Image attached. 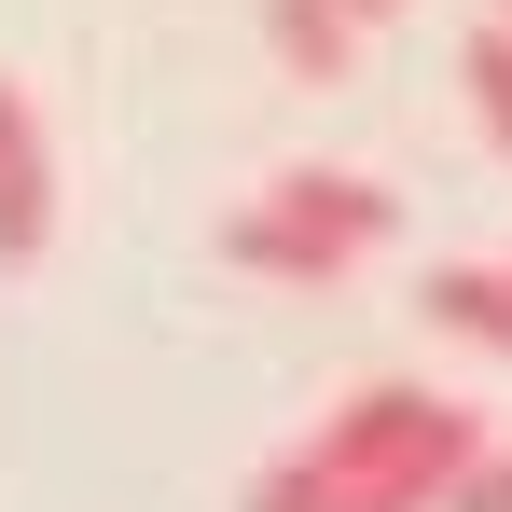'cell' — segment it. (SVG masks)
Instances as JSON below:
<instances>
[{
  "mask_svg": "<svg viewBox=\"0 0 512 512\" xmlns=\"http://www.w3.org/2000/svg\"><path fill=\"white\" fill-rule=\"evenodd\" d=\"M499 28H512V0H499Z\"/></svg>",
  "mask_w": 512,
  "mask_h": 512,
  "instance_id": "9c48e42d",
  "label": "cell"
},
{
  "mask_svg": "<svg viewBox=\"0 0 512 512\" xmlns=\"http://www.w3.org/2000/svg\"><path fill=\"white\" fill-rule=\"evenodd\" d=\"M485 443H499V429L471 416V402H443L416 374H374V388H346L236 512H443L485 471Z\"/></svg>",
  "mask_w": 512,
  "mask_h": 512,
  "instance_id": "6da1fadb",
  "label": "cell"
},
{
  "mask_svg": "<svg viewBox=\"0 0 512 512\" xmlns=\"http://www.w3.org/2000/svg\"><path fill=\"white\" fill-rule=\"evenodd\" d=\"M56 250V153H42V111L0 84V263Z\"/></svg>",
  "mask_w": 512,
  "mask_h": 512,
  "instance_id": "3957f363",
  "label": "cell"
},
{
  "mask_svg": "<svg viewBox=\"0 0 512 512\" xmlns=\"http://www.w3.org/2000/svg\"><path fill=\"white\" fill-rule=\"evenodd\" d=\"M263 42H277V70L291 84H346V0H263Z\"/></svg>",
  "mask_w": 512,
  "mask_h": 512,
  "instance_id": "5b68a950",
  "label": "cell"
},
{
  "mask_svg": "<svg viewBox=\"0 0 512 512\" xmlns=\"http://www.w3.org/2000/svg\"><path fill=\"white\" fill-rule=\"evenodd\" d=\"M416 305H429L457 346L512 360V263H429V291H416Z\"/></svg>",
  "mask_w": 512,
  "mask_h": 512,
  "instance_id": "277c9868",
  "label": "cell"
},
{
  "mask_svg": "<svg viewBox=\"0 0 512 512\" xmlns=\"http://www.w3.org/2000/svg\"><path fill=\"white\" fill-rule=\"evenodd\" d=\"M443 512H512V443H485V471H471V485H457Z\"/></svg>",
  "mask_w": 512,
  "mask_h": 512,
  "instance_id": "52a82bcc",
  "label": "cell"
},
{
  "mask_svg": "<svg viewBox=\"0 0 512 512\" xmlns=\"http://www.w3.org/2000/svg\"><path fill=\"white\" fill-rule=\"evenodd\" d=\"M250 222H277L319 277H346L360 250H388V236H402V194H388V180H360V167H277V180L250 194Z\"/></svg>",
  "mask_w": 512,
  "mask_h": 512,
  "instance_id": "7a4b0ae2",
  "label": "cell"
},
{
  "mask_svg": "<svg viewBox=\"0 0 512 512\" xmlns=\"http://www.w3.org/2000/svg\"><path fill=\"white\" fill-rule=\"evenodd\" d=\"M457 84H471V125H485V153L512 167V28H471V56H457Z\"/></svg>",
  "mask_w": 512,
  "mask_h": 512,
  "instance_id": "8992f818",
  "label": "cell"
},
{
  "mask_svg": "<svg viewBox=\"0 0 512 512\" xmlns=\"http://www.w3.org/2000/svg\"><path fill=\"white\" fill-rule=\"evenodd\" d=\"M374 14H402V0H346V28H374Z\"/></svg>",
  "mask_w": 512,
  "mask_h": 512,
  "instance_id": "ba28073f",
  "label": "cell"
}]
</instances>
